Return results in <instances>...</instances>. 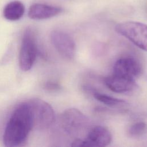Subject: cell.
I'll return each instance as SVG.
<instances>
[{"label": "cell", "mask_w": 147, "mask_h": 147, "mask_svg": "<svg viewBox=\"0 0 147 147\" xmlns=\"http://www.w3.org/2000/svg\"><path fill=\"white\" fill-rule=\"evenodd\" d=\"M33 128V119L28 103L18 105L6 125L3 136V144L9 147L23 145Z\"/></svg>", "instance_id": "1"}, {"label": "cell", "mask_w": 147, "mask_h": 147, "mask_svg": "<svg viewBox=\"0 0 147 147\" xmlns=\"http://www.w3.org/2000/svg\"><path fill=\"white\" fill-rule=\"evenodd\" d=\"M27 102L31 111L33 128L44 130L54 123L55 111L49 103L39 98H32Z\"/></svg>", "instance_id": "2"}, {"label": "cell", "mask_w": 147, "mask_h": 147, "mask_svg": "<svg viewBox=\"0 0 147 147\" xmlns=\"http://www.w3.org/2000/svg\"><path fill=\"white\" fill-rule=\"evenodd\" d=\"M115 30L137 47L147 52V25L137 21H126L116 25Z\"/></svg>", "instance_id": "3"}, {"label": "cell", "mask_w": 147, "mask_h": 147, "mask_svg": "<svg viewBox=\"0 0 147 147\" xmlns=\"http://www.w3.org/2000/svg\"><path fill=\"white\" fill-rule=\"evenodd\" d=\"M59 123L66 133L70 135L78 134L89 125V118L75 108L65 110L60 116Z\"/></svg>", "instance_id": "4"}, {"label": "cell", "mask_w": 147, "mask_h": 147, "mask_svg": "<svg viewBox=\"0 0 147 147\" xmlns=\"http://www.w3.org/2000/svg\"><path fill=\"white\" fill-rule=\"evenodd\" d=\"M38 49L32 32L27 29L22 37L19 53V65L21 70L28 71L33 67L37 55Z\"/></svg>", "instance_id": "5"}, {"label": "cell", "mask_w": 147, "mask_h": 147, "mask_svg": "<svg viewBox=\"0 0 147 147\" xmlns=\"http://www.w3.org/2000/svg\"><path fill=\"white\" fill-rule=\"evenodd\" d=\"M112 136L108 129L102 126L91 128L84 139L77 138L72 142L71 146H106L110 144Z\"/></svg>", "instance_id": "6"}, {"label": "cell", "mask_w": 147, "mask_h": 147, "mask_svg": "<svg viewBox=\"0 0 147 147\" xmlns=\"http://www.w3.org/2000/svg\"><path fill=\"white\" fill-rule=\"evenodd\" d=\"M50 37L52 45L61 56L68 60L74 58L75 44L68 34L61 30H53Z\"/></svg>", "instance_id": "7"}, {"label": "cell", "mask_w": 147, "mask_h": 147, "mask_svg": "<svg viewBox=\"0 0 147 147\" xmlns=\"http://www.w3.org/2000/svg\"><path fill=\"white\" fill-rule=\"evenodd\" d=\"M142 72L140 61L131 56H125L118 59L113 66V74L135 80Z\"/></svg>", "instance_id": "8"}, {"label": "cell", "mask_w": 147, "mask_h": 147, "mask_svg": "<svg viewBox=\"0 0 147 147\" xmlns=\"http://www.w3.org/2000/svg\"><path fill=\"white\" fill-rule=\"evenodd\" d=\"M105 84L112 91L117 93H131L138 90L135 80L112 74L105 78Z\"/></svg>", "instance_id": "9"}, {"label": "cell", "mask_w": 147, "mask_h": 147, "mask_svg": "<svg viewBox=\"0 0 147 147\" xmlns=\"http://www.w3.org/2000/svg\"><path fill=\"white\" fill-rule=\"evenodd\" d=\"M62 11L61 7L42 3H34L28 10V16L32 20H44L53 17Z\"/></svg>", "instance_id": "10"}, {"label": "cell", "mask_w": 147, "mask_h": 147, "mask_svg": "<svg viewBox=\"0 0 147 147\" xmlns=\"http://www.w3.org/2000/svg\"><path fill=\"white\" fill-rule=\"evenodd\" d=\"M24 12V5L19 1H13L5 6L3 14L6 20L14 21L20 20L23 16Z\"/></svg>", "instance_id": "11"}, {"label": "cell", "mask_w": 147, "mask_h": 147, "mask_svg": "<svg viewBox=\"0 0 147 147\" xmlns=\"http://www.w3.org/2000/svg\"><path fill=\"white\" fill-rule=\"evenodd\" d=\"M94 97L100 102L109 106H122L127 105V102L122 99L116 98L105 94L92 91Z\"/></svg>", "instance_id": "12"}, {"label": "cell", "mask_w": 147, "mask_h": 147, "mask_svg": "<svg viewBox=\"0 0 147 147\" xmlns=\"http://www.w3.org/2000/svg\"><path fill=\"white\" fill-rule=\"evenodd\" d=\"M147 130V125L144 122H137L131 125L128 129V134L131 137L137 138L142 136Z\"/></svg>", "instance_id": "13"}, {"label": "cell", "mask_w": 147, "mask_h": 147, "mask_svg": "<svg viewBox=\"0 0 147 147\" xmlns=\"http://www.w3.org/2000/svg\"><path fill=\"white\" fill-rule=\"evenodd\" d=\"M44 88L48 91H58L61 89V86L55 82H47L44 85Z\"/></svg>", "instance_id": "14"}]
</instances>
